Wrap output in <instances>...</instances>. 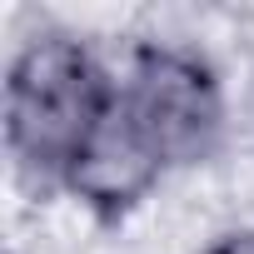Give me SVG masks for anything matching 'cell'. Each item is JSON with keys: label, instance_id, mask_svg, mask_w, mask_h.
Masks as SVG:
<instances>
[{"label": "cell", "instance_id": "obj_4", "mask_svg": "<svg viewBox=\"0 0 254 254\" xmlns=\"http://www.w3.org/2000/svg\"><path fill=\"white\" fill-rule=\"evenodd\" d=\"M199 254H254V229H224V234H214Z\"/></svg>", "mask_w": 254, "mask_h": 254}, {"label": "cell", "instance_id": "obj_2", "mask_svg": "<svg viewBox=\"0 0 254 254\" xmlns=\"http://www.w3.org/2000/svg\"><path fill=\"white\" fill-rule=\"evenodd\" d=\"M120 115L165 165V175L199 170L224 150L229 100L214 60L180 40H135L120 80Z\"/></svg>", "mask_w": 254, "mask_h": 254}, {"label": "cell", "instance_id": "obj_3", "mask_svg": "<svg viewBox=\"0 0 254 254\" xmlns=\"http://www.w3.org/2000/svg\"><path fill=\"white\" fill-rule=\"evenodd\" d=\"M165 165L150 155V145L135 135V125L120 115V100H115V115L105 120V130L95 135V145L85 150V160L75 165L65 194L100 224V229H115L125 224L160 185H165Z\"/></svg>", "mask_w": 254, "mask_h": 254}, {"label": "cell", "instance_id": "obj_1", "mask_svg": "<svg viewBox=\"0 0 254 254\" xmlns=\"http://www.w3.org/2000/svg\"><path fill=\"white\" fill-rule=\"evenodd\" d=\"M120 80L75 30H35L5 65V155L35 194H65L75 165L115 115Z\"/></svg>", "mask_w": 254, "mask_h": 254}]
</instances>
